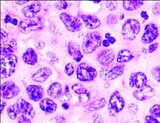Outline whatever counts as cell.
Segmentation results:
<instances>
[{
	"mask_svg": "<svg viewBox=\"0 0 160 123\" xmlns=\"http://www.w3.org/2000/svg\"><path fill=\"white\" fill-rule=\"evenodd\" d=\"M39 105L40 109L42 111L45 112L46 114L54 113L58 108L57 104L52 100L48 98H44L40 101Z\"/></svg>",
	"mask_w": 160,
	"mask_h": 123,
	"instance_id": "obj_21",
	"label": "cell"
},
{
	"mask_svg": "<svg viewBox=\"0 0 160 123\" xmlns=\"http://www.w3.org/2000/svg\"><path fill=\"white\" fill-rule=\"evenodd\" d=\"M20 113L30 120H33L35 115L33 107L30 103L27 102L23 99L20 98L16 103Z\"/></svg>",
	"mask_w": 160,
	"mask_h": 123,
	"instance_id": "obj_14",
	"label": "cell"
},
{
	"mask_svg": "<svg viewBox=\"0 0 160 123\" xmlns=\"http://www.w3.org/2000/svg\"><path fill=\"white\" fill-rule=\"evenodd\" d=\"M152 12L155 16L160 15V2H157L152 7Z\"/></svg>",
	"mask_w": 160,
	"mask_h": 123,
	"instance_id": "obj_39",
	"label": "cell"
},
{
	"mask_svg": "<svg viewBox=\"0 0 160 123\" xmlns=\"http://www.w3.org/2000/svg\"><path fill=\"white\" fill-rule=\"evenodd\" d=\"M4 22L5 23H12L14 25H18V20L16 19H12L9 15H6L5 16V18L4 19Z\"/></svg>",
	"mask_w": 160,
	"mask_h": 123,
	"instance_id": "obj_35",
	"label": "cell"
},
{
	"mask_svg": "<svg viewBox=\"0 0 160 123\" xmlns=\"http://www.w3.org/2000/svg\"><path fill=\"white\" fill-rule=\"evenodd\" d=\"M134 54L129 50L126 49H123L121 50L117 56V61L120 63H127L132 61L134 58Z\"/></svg>",
	"mask_w": 160,
	"mask_h": 123,
	"instance_id": "obj_24",
	"label": "cell"
},
{
	"mask_svg": "<svg viewBox=\"0 0 160 123\" xmlns=\"http://www.w3.org/2000/svg\"><path fill=\"white\" fill-rule=\"evenodd\" d=\"M151 73L154 77V78L158 82H160V66H157L156 67H154Z\"/></svg>",
	"mask_w": 160,
	"mask_h": 123,
	"instance_id": "obj_33",
	"label": "cell"
},
{
	"mask_svg": "<svg viewBox=\"0 0 160 123\" xmlns=\"http://www.w3.org/2000/svg\"><path fill=\"white\" fill-rule=\"evenodd\" d=\"M20 92L19 87L12 81L4 82L1 87V96L4 99H11L17 97Z\"/></svg>",
	"mask_w": 160,
	"mask_h": 123,
	"instance_id": "obj_9",
	"label": "cell"
},
{
	"mask_svg": "<svg viewBox=\"0 0 160 123\" xmlns=\"http://www.w3.org/2000/svg\"><path fill=\"white\" fill-rule=\"evenodd\" d=\"M124 68V64L104 66L100 70V78L107 81L114 80L122 75Z\"/></svg>",
	"mask_w": 160,
	"mask_h": 123,
	"instance_id": "obj_5",
	"label": "cell"
},
{
	"mask_svg": "<svg viewBox=\"0 0 160 123\" xmlns=\"http://www.w3.org/2000/svg\"><path fill=\"white\" fill-rule=\"evenodd\" d=\"M6 106V103L4 102H1V113H2V111L4 110L5 106Z\"/></svg>",
	"mask_w": 160,
	"mask_h": 123,
	"instance_id": "obj_49",
	"label": "cell"
},
{
	"mask_svg": "<svg viewBox=\"0 0 160 123\" xmlns=\"http://www.w3.org/2000/svg\"><path fill=\"white\" fill-rule=\"evenodd\" d=\"M90 97H91V94L89 92H87V93L83 94L82 95L78 96L79 101L81 102L84 103H87L89 101V100L90 99Z\"/></svg>",
	"mask_w": 160,
	"mask_h": 123,
	"instance_id": "obj_36",
	"label": "cell"
},
{
	"mask_svg": "<svg viewBox=\"0 0 160 123\" xmlns=\"http://www.w3.org/2000/svg\"><path fill=\"white\" fill-rule=\"evenodd\" d=\"M158 47V42H155V43L151 44L148 47V52L150 53L153 52L155 51H156Z\"/></svg>",
	"mask_w": 160,
	"mask_h": 123,
	"instance_id": "obj_44",
	"label": "cell"
},
{
	"mask_svg": "<svg viewBox=\"0 0 160 123\" xmlns=\"http://www.w3.org/2000/svg\"><path fill=\"white\" fill-rule=\"evenodd\" d=\"M105 4L106 7L110 11H114L118 8V3L117 1H107Z\"/></svg>",
	"mask_w": 160,
	"mask_h": 123,
	"instance_id": "obj_32",
	"label": "cell"
},
{
	"mask_svg": "<svg viewBox=\"0 0 160 123\" xmlns=\"http://www.w3.org/2000/svg\"><path fill=\"white\" fill-rule=\"evenodd\" d=\"M55 6L58 10L66 9L68 7V4L66 1H59L55 4Z\"/></svg>",
	"mask_w": 160,
	"mask_h": 123,
	"instance_id": "obj_38",
	"label": "cell"
},
{
	"mask_svg": "<svg viewBox=\"0 0 160 123\" xmlns=\"http://www.w3.org/2000/svg\"><path fill=\"white\" fill-rule=\"evenodd\" d=\"M98 76L95 68L86 63H81L77 69V76L78 80L82 82L92 81Z\"/></svg>",
	"mask_w": 160,
	"mask_h": 123,
	"instance_id": "obj_6",
	"label": "cell"
},
{
	"mask_svg": "<svg viewBox=\"0 0 160 123\" xmlns=\"http://www.w3.org/2000/svg\"><path fill=\"white\" fill-rule=\"evenodd\" d=\"M126 123H140L139 121L138 120H129L128 121H127Z\"/></svg>",
	"mask_w": 160,
	"mask_h": 123,
	"instance_id": "obj_53",
	"label": "cell"
},
{
	"mask_svg": "<svg viewBox=\"0 0 160 123\" xmlns=\"http://www.w3.org/2000/svg\"><path fill=\"white\" fill-rule=\"evenodd\" d=\"M80 17L84 22L86 27L88 29H96L99 27L101 25L100 20L96 16L81 14Z\"/></svg>",
	"mask_w": 160,
	"mask_h": 123,
	"instance_id": "obj_19",
	"label": "cell"
},
{
	"mask_svg": "<svg viewBox=\"0 0 160 123\" xmlns=\"http://www.w3.org/2000/svg\"><path fill=\"white\" fill-rule=\"evenodd\" d=\"M72 90L78 96L88 92V90L80 84H75L72 86Z\"/></svg>",
	"mask_w": 160,
	"mask_h": 123,
	"instance_id": "obj_28",
	"label": "cell"
},
{
	"mask_svg": "<svg viewBox=\"0 0 160 123\" xmlns=\"http://www.w3.org/2000/svg\"><path fill=\"white\" fill-rule=\"evenodd\" d=\"M128 110L131 115H135L138 111V106L134 103H131L128 105Z\"/></svg>",
	"mask_w": 160,
	"mask_h": 123,
	"instance_id": "obj_34",
	"label": "cell"
},
{
	"mask_svg": "<svg viewBox=\"0 0 160 123\" xmlns=\"http://www.w3.org/2000/svg\"><path fill=\"white\" fill-rule=\"evenodd\" d=\"M107 103V101L104 98H100L91 103L88 106V110L90 111H96L103 108Z\"/></svg>",
	"mask_w": 160,
	"mask_h": 123,
	"instance_id": "obj_26",
	"label": "cell"
},
{
	"mask_svg": "<svg viewBox=\"0 0 160 123\" xmlns=\"http://www.w3.org/2000/svg\"><path fill=\"white\" fill-rule=\"evenodd\" d=\"M29 1H16L15 2L16 3V4H19V5H22V4H25V3H27V2H28Z\"/></svg>",
	"mask_w": 160,
	"mask_h": 123,
	"instance_id": "obj_52",
	"label": "cell"
},
{
	"mask_svg": "<svg viewBox=\"0 0 160 123\" xmlns=\"http://www.w3.org/2000/svg\"><path fill=\"white\" fill-rule=\"evenodd\" d=\"M44 27V20L41 16L35 17L32 19H25L20 21L18 29L23 33H28L32 32L40 31Z\"/></svg>",
	"mask_w": 160,
	"mask_h": 123,
	"instance_id": "obj_2",
	"label": "cell"
},
{
	"mask_svg": "<svg viewBox=\"0 0 160 123\" xmlns=\"http://www.w3.org/2000/svg\"><path fill=\"white\" fill-rule=\"evenodd\" d=\"M52 74V71L49 68L43 67L37 70L32 76V79L35 82H43L46 81Z\"/></svg>",
	"mask_w": 160,
	"mask_h": 123,
	"instance_id": "obj_18",
	"label": "cell"
},
{
	"mask_svg": "<svg viewBox=\"0 0 160 123\" xmlns=\"http://www.w3.org/2000/svg\"><path fill=\"white\" fill-rule=\"evenodd\" d=\"M67 52L68 54L77 62L81 61L83 57L79 45L74 41H70L68 42L67 45Z\"/></svg>",
	"mask_w": 160,
	"mask_h": 123,
	"instance_id": "obj_20",
	"label": "cell"
},
{
	"mask_svg": "<svg viewBox=\"0 0 160 123\" xmlns=\"http://www.w3.org/2000/svg\"><path fill=\"white\" fill-rule=\"evenodd\" d=\"M140 30V25L139 21L130 19L125 21L122 25L121 33L125 40L132 41L136 38Z\"/></svg>",
	"mask_w": 160,
	"mask_h": 123,
	"instance_id": "obj_4",
	"label": "cell"
},
{
	"mask_svg": "<svg viewBox=\"0 0 160 123\" xmlns=\"http://www.w3.org/2000/svg\"><path fill=\"white\" fill-rule=\"evenodd\" d=\"M102 43V37L98 32L88 33L84 37L82 49L86 54H89L94 52L97 48L99 47Z\"/></svg>",
	"mask_w": 160,
	"mask_h": 123,
	"instance_id": "obj_1",
	"label": "cell"
},
{
	"mask_svg": "<svg viewBox=\"0 0 160 123\" xmlns=\"http://www.w3.org/2000/svg\"><path fill=\"white\" fill-rule=\"evenodd\" d=\"M123 17H124V15H123V14H122V15H121V16H120V19H121V20H122Z\"/></svg>",
	"mask_w": 160,
	"mask_h": 123,
	"instance_id": "obj_55",
	"label": "cell"
},
{
	"mask_svg": "<svg viewBox=\"0 0 160 123\" xmlns=\"http://www.w3.org/2000/svg\"><path fill=\"white\" fill-rule=\"evenodd\" d=\"M115 52L113 49H107L99 51L97 55V61L101 65L109 66L115 59Z\"/></svg>",
	"mask_w": 160,
	"mask_h": 123,
	"instance_id": "obj_12",
	"label": "cell"
},
{
	"mask_svg": "<svg viewBox=\"0 0 160 123\" xmlns=\"http://www.w3.org/2000/svg\"><path fill=\"white\" fill-rule=\"evenodd\" d=\"M102 46H103V47H108V46H110V42L108 41V40H103V41H102Z\"/></svg>",
	"mask_w": 160,
	"mask_h": 123,
	"instance_id": "obj_48",
	"label": "cell"
},
{
	"mask_svg": "<svg viewBox=\"0 0 160 123\" xmlns=\"http://www.w3.org/2000/svg\"><path fill=\"white\" fill-rule=\"evenodd\" d=\"M159 35L158 27L154 23L147 24L145 27V32L141 40L143 44H150L155 41Z\"/></svg>",
	"mask_w": 160,
	"mask_h": 123,
	"instance_id": "obj_10",
	"label": "cell"
},
{
	"mask_svg": "<svg viewBox=\"0 0 160 123\" xmlns=\"http://www.w3.org/2000/svg\"><path fill=\"white\" fill-rule=\"evenodd\" d=\"M18 48L17 41L11 38L8 40L4 43H1V57H5L7 56L12 55L14 53Z\"/></svg>",
	"mask_w": 160,
	"mask_h": 123,
	"instance_id": "obj_16",
	"label": "cell"
},
{
	"mask_svg": "<svg viewBox=\"0 0 160 123\" xmlns=\"http://www.w3.org/2000/svg\"><path fill=\"white\" fill-rule=\"evenodd\" d=\"M48 94L52 99H60L62 95V85L58 82L52 83L48 89Z\"/></svg>",
	"mask_w": 160,
	"mask_h": 123,
	"instance_id": "obj_23",
	"label": "cell"
},
{
	"mask_svg": "<svg viewBox=\"0 0 160 123\" xmlns=\"http://www.w3.org/2000/svg\"><path fill=\"white\" fill-rule=\"evenodd\" d=\"M62 107H63L65 110H68V108H69V105H68V104L67 103H63L62 104Z\"/></svg>",
	"mask_w": 160,
	"mask_h": 123,
	"instance_id": "obj_51",
	"label": "cell"
},
{
	"mask_svg": "<svg viewBox=\"0 0 160 123\" xmlns=\"http://www.w3.org/2000/svg\"><path fill=\"white\" fill-rule=\"evenodd\" d=\"M23 62L29 65H35L38 62V56L32 48H28L22 55Z\"/></svg>",
	"mask_w": 160,
	"mask_h": 123,
	"instance_id": "obj_22",
	"label": "cell"
},
{
	"mask_svg": "<svg viewBox=\"0 0 160 123\" xmlns=\"http://www.w3.org/2000/svg\"><path fill=\"white\" fill-rule=\"evenodd\" d=\"M60 19L67 30L70 32H79L82 27L81 21L76 16L62 12L60 14Z\"/></svg>",
	"mask_w": 160,
	"mask_h": 123,
	"instance_id": "obj_8",
	"label": "cell"
},
{
	"mask_svg": "<svg viewBox=\"0 0 160 123\" xmlns=\"http://www.w3.org/2000/svg\"><path fill=\"white\" fill-rule=\"evenodd\" d=\"M140 16H141L144 20H145V21H147V20L148 19V15L147 12L146 11H143L141 12V13H140Z\"/></svg>",
	"mask_w": 160,
	"mask_h": 123,
	"instance_id": "obj_47",
	"label": "cell"
},
{
	"mask_svg": "<svg viewBox=\"0 0 160 123\" xmlns=\"http://www.w3.org/2000/svg\"><path fill=\"white\" fill-rule=\"evenodd\" d=\"M72 97V96L71 94H70V89H69V87L68 85H66L65 86V91H64V93L62 94L61 97H60V101H62V102H67L68 101H69Z\"/></svg>",
	"mask_w": 160,
	"mask_h": 123,
	"instance_id": "obj_30",
	"label": "cell"
},
{
	"mask_svg": "<svg viewBox=\"0 0 160 123\" xmlns=\"http://www.w3.org/2000/svg\"><path fill=\"white\" fill-rule=\"evenodd\" d=\"M149 113L152 116L155 118H160V105L157 104L153 106L150 108Z\"/></svg>",
	"mask_w": 160,
	"mask_h": 123,
	"instance_id": "obj_29",
	"label": "cell"
},
{
	"mask_svg": "<svg viewBox=\"0 0 160 123\" xmlns=\"http://www.w3.org/2000/svg\"><path fill=\"white\" fill-rule=\"evenodd\" d=\"M155 93L154 90L148 85H146L133 92V96L139 101H144L152 99Z\"/></svg>",
	"mask_w": 160,
	"mask_h": 123,
	"instance_id": "obj_13",
	"label": "cell"
},
{
	"mask_svg": "<svg viewBox=\"0 0 160 123\" xmlns=\"http://www.w3.org/2000/svg\"><path fill=\"white\" fill-rule=\"evenodd\" d=\"M74 71H75L74 66L72 63H68L65 65V73L67 75H68V76H71L73 75Z\"/></svg>",
	"mask_w": 160,
	"mask_h": 123,
	"instance_id": "obj_31",
	"label": "cell"
},
{
	"mask_svg": "<svg viewBox=\"0 0 160 123\" xmlns=\"http://www.w3.org/2000/svg\"><path fill=\"white\" fill-rule=\"evenodd\" d=\"M145 123H160V122L153 116H147L145 118Z\"/></svg>",
	"mask_w": 160,
	"mask_h": 123,
	"instance_id": "obj_40",
	"label": "cell"
},
{
	"mask_svg": "<svg viewBox=\"0 0 160 123\" xmlns=\"http://www.w3.org/2000/svg\"><path fill=\"white\" fill-rule=\"evenodd\" d=\"M118 22V19L116 16L114 14H110L107 18V23L108 25H112L115 24Z\"/></svg>",
	"mask_w": 160,
	"mask_h": 123,
	"instance_id": "obj_37",
	"label": "cell"
},
{
	"mask_svg": "<svg viewBox=\"0 0 160 123\" xmlns=\"http://www.w3.org/2000/svg\"><path fill=\"white\" fill-rule=\"evenodd\" d=\"M18 123H32L31 120L27 118V117L24 116L22 115L19 117L18 120Z\"/></svg>",
	"mask_w": 160,
	"mask_h": 123,
	"instance_id": "obj_43",
	"label": "cell"
},
{
	"mask_svg": "<svg viewBox=\"0 0 160 123\" xmlns=\"http://www.w3.org/2000/svg\"><path fill=\"white\" fill-rule=\"evenodd\" d=\"M25 90L29 99L33 102L41 101L44 94V91L41 86L29 85L26 87Z\"/></svg>",
	"mask_w": 160,
	"mask_h": 123,
	"instance_id": "obj_11",
	"label": "cell"
},
{
	"mask_svg": "<svg viewBox=\"0 0 160 123\" xmlns=\"http://www.w3.org/2000/svg\"><path fill=\"white\" fill-rule=\"evenodd\" d=\"M35 46H36V47H37V49H40V50H41V49H42L44 47V46H45V43H44V42H42V41H39V42H38L36 43Z\"/></svg>",
	"mask_w": 160,
	"mask_h": 123,
	"instance_id": "obj_46",
	"label": "cell"
},
{
	"mask_svg": "<svg viewBox=\"0 0 160 123\" xmlns=\"http://www.w3.org/2000/svg\"><path fill=\"white\" fill-rule=\"evenodd\" d=\"M92 123H103L102 117L99 113H96L92 116Z\"/></svg>",
	"mask_w": 160,
	"mask_h": 123,
	"instance_id": "obj_41",
	"label": "cell"
},
{
	"mask_svg": "<svg viewBox=\"0 0 160 123\" xmlns=\"http://www.w3.org/2000/svg\"><path fill=\"white\" fill-rule=\"evenodd\" d=\"M18 62V58L14 54L1 57V79L9 78L14 73Z\"/></svg>",
	"mask_w": 160,
	"mask_h": 123,
	"instance_id": "obj_3",
	"label": "cell"
},
{
	"mask_svg": "<svg viewBox=\"0 0 160 123\" xmlns=\"http://www.w3.org/2000/svg\"><path fill=\"white\" fill-rule=\"evenodd\" d=\"M41 9V3L40 1H36L30 6L24 7L22 10L23 15L28 19H32L35 17V15L38 13Z\"/></svg>",
	"mask_w": 160,
	"mask_h": 123,
	"instance_id": "obj_17",
	"label": "cell"
},
{
	"mask_svg": "<svg viewBox=\"0 0 160 123\" xmlns=\"http://www.w3.org/2000/svg\"><path fill=\"white\" fill-rule=\"evenodd\" d=\"M94 3H96V4H98V3H100V2H94Z\"/></svg>",
	"mask_w": 160,
	"mask_h": 123,
	"instance_id": "obj_56",
	"label": "cell"
},
{
	"mask_svg": "<svg viewBox=\"0 0 160 123\" xmlns=\"http://www.w3.org/2000/svg\"><path fill=\"white\" fill-rule=\"evenodd\" d=\"M65 117L64 116H59L56 118L55 123H65Z\"/></svg>",
	"mask_w": 160,
	"mask_h": 123,
	"instance_id": "obj_45",
	"label": "cell"
},
{
	"mask_svg": "<svg viewBox=\"0 0 160 123\" xmlns=\"http://www.w3.org/2000/svg\"><path fill=\"white\" fill-rule=\"evenodd\" d=\"M143 1H124L122 2L123 7L128 11H132L140 7L143 4Z\"/></svg>",
	"mask_w": 160,
	"mask_h": 123,
	"instance_id": "obj_25",
	"label": "cell"
},
{
	"mask_svg": "<svg viewBox=\"0 0 160 123\" xmlns=\"http://www.w3.org/2000/svg\"><path fill=\"white\" fill-rule=\"evenodd\" d=\"M108 41L110 42V43L111 44H113L115 42H116V40H115V38H114V37H111L108 40Z\"/></svg>",
	"mask_w": 160,
	"mask_h": 123,
	"instance_id": "obj_50",
	"label": "cell"
},
{
	"mask_svg": "<svg viewBox=\"0 0 160 123\" xmlns=\"http://www.w3.org/2000/svg\"><path fill=\"white\" fill-rule=\"evenodd\" d=\"M105 38L107 39V40H108L110 37H111V36H110V34L109 33H106L105 34Z\"/></svg>",
	"mask_w": 160,
	"mask_h": 123,
	"instance_id": "obj_54",
	"label": "cell"
},
{
	"mask_svg": "<svg viewBox=\"0 0 160 123\" xmlns=\"http://www.w3.org/2000/svg\"><path fill=\"white\" fill-rule=\"evenodd\" d=\"M125 105V101L117 91L113 92L108 104V114L110 116H115L122 110Z\"/></svg>",
	"mask_w": 160,
	"mask_h": 123,
	"instance_id": "obj_7",
	"label": "cell"
},
{
	"mask_svg": "<svg viewBox=\"0 0 160 123\" xmlns=\"http://www.w3.org/2000/svg\"><path fill=\"white\" fill-rule=\"evenodd\" d=\"M147 78L143 72H136L131 75L129 78V86L140 89L147 85Z\"/></svg>",
	"mask_w": 160,
	"mask_h": 123,
	"instance_id": "obj_15",
	"label": "cell"
},
{
	"mask_svg": "<svg viewBox=\"0 0 160 123\" xmlns=\"http://www.w3.org/2000/svg\"><path fill=\"white\" fill-rule=\"evenodd\" d=\"M1 43H4L8 40V34L3 29H1Z\"/></svg>",
	"mask_w": 160,
	"mask_h": 123,
	"instance_id": "obj_42",
	"label": "cell"
},
{
	"mask_svg": "<svg viewBox=\"0 0 160 123\" xmlns=\"http://www.w3.org/2000/svg\"><path fill=\"white\" fill-rule=\"evenodd\" d=\"M7 112L8 116L12 120H14L16 118H17L20 113V111L16 103L10 105L7 108Z\"/></svg>",
	"mask_w": 160,
	"mask_h": 123,
	"instance_id": "obj_27",
	"label": "cell"
}]
</instances>
